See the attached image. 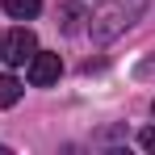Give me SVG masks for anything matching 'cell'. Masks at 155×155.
Returning <instances> with one entry per match:
<instances>
[{
	"label": "cell",
	"mask_w": 155,
	"mask_h": 155,
	"mask_svg": "<svg viewBox=\"0 0 155 155\" xmlns=\"http://www.w3.org/2000/svg\"><path fill=\"white\" fill-rule=\"evenodd\" d=\"M38 51V38H34V29H8L4 34V42H0V59L8 63V67H21L29 63Z\"/></svg>",
	"instance_id": "obj_2"
},
{
	"label": "cell",
	"mask_w": 155,
	"mask_h": 155,
	"mask_svg": "<svg viewBox=\"0 0 155 155\" xmlns=\"http://www.w3.org/2000/svg\"><path fill=\"white\" fill-rule=\"evenodd\" d=\"M59 76H63V59L59 54H46V51H34V59H29V84L34 88H46Z\"/></svg>",
	"instance_id": "obj_3"
},
{
	"label": "cell",
	"mask_w": 155,
	"mask_h": 155,
	"mask_svg": "<svg viewBox=\"0 0 155 155\" xmlns=\"http://www.w3.org/2000/svg\"><path fill=\"white\" fill-rule=\"evenodd\" d=\"M0 155H8V147H4V143H0Z\"/></svg>",
	"instance_id": "obj_9"
},
{
	"label": "cell",
	"mask_w": 155,
	"mask_h": 155,
	"mask_svg": "<svg viewBox=\"0 0 155 155\" xmlns=\"http://www.w3.org/2000/svg\"><path fill=\"white\" fill-rule=\"evenodd\" d=\"M17 101H21V80L0 76V105H4V109H13Z\"/></svg>",
	"instance_id": "obj_5"
},
{
	"label": "cell",
	"mask_w": 155,
	"mask_h": 155,
	"mask_svg": "<svg viewBox=\"0 0 155 155\" xmlns=\"http://www.w3.org/2000/svg\"><path fill=\"white\" fill-rule=\"evenodd\" d=\"M143 8H147V0H105V8L88 21L92 42H113L117 34H126V29L143 17Z\"/></svg>",
	"instance_id": "obj_1"
},
{
	"label": "cell",
	"mask_w": 155,
	"mask_h": 155,
	"mask_svg": "<svg viewBox=\"0 0 155 155\" xmlns=\"http://www.w3.org/2000/svg\"><path fill=\"white\" fill-rule=\"evenodd\" d=\"M4 13L17 17V21H29V17L42 13V0H4Z\"/></svg>",
	"instance_id": "obj_4"
},
{
	"label": "cell",
	"mask_w": 155,
	"mask_h": 155,
	"mask_svg": "<svg viewBox=\"0 0 155 155\" xmlns=\"http://www.w3.org/2000/svg\"><path fill=\"white\" fill-rule=\"evenodd\" d=\"M134 80H155V54H147V59L134 63Z\"/></svg>",
	"instance_id": "obj_7"
},
{
	"label": "cell",
	"mask_w": 155,
	"mask_h": 155,
	"mask_svg": "<svg viewBox=\"0 0 155 155\" xmlns=\"http://www.w3.org/2000/svg\"><path fill=\"white\" fill-rule=\"evenodd\" d=\"M138 143H143L147 151H155V126H147V130H143V134H138Z\"/></svg>",
	"instance_id": "obj_8"
},
{
	"label": "cell",
	"mask_w": 155,
	"mask_h": 155,
	"mask_svg": "<svg viewBox=\"0 0 155 155\" xmlns=\"http://www.w3.org/2000/svg\"><path fill=\"white\" fill-rule=\"evenodd\" d=\"M59 17H63V29H67V34H76V29H80V21H88V17L80 13L71 0H59Z\"/></svg>",
	"instance_id": "obj_6"
}]
</instances>
